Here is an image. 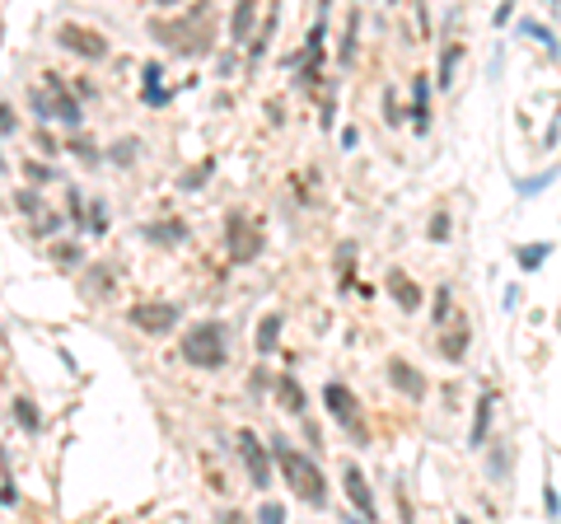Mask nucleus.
I'll use <instances>...</instances> for the list:
<instances>
[{
    "mask_svg": "<svg viewBox=\"0 0 561 524\" xmlns=\"http://www.w3.org/2000/svg\"><path fill=\"white\" fill-rule=\"evenodd\" d=\"M271 459L280 464V473H285V482H290V491L300 496V501H309V506H323L327 501V482H323V473H318V464L309 454H300V449H290V445H271Z\"/></svg>",
    "mask_w": 561,
    "mask_h": 524,
    "instance_id": "nucleus-1",
    "label": "nucleus"
},
{
    "mask_svg": "<svg viewBox=\"0 0 561 524\" xmlns=\"http://www.w3.org/2000/svg\"><path fill=\"white\" fill-rule=\"evenodd\" d=\"M435 328H440V351H445V360L468 356V319H463V309L454 304V290L449 286L435 290Z\"/></svg>",
    "mask_w": 561,
    "mask_h": 524,
    "instance_id": "nucleus-2",
    "label": "nucleus"
},
{
    "mask_svg": "<svg viewBox=\"0 0 561 524\" xmlns=\"http://www.w3.org/2000/svg\"><path fill=\"white\" fill-rule=\"evenodd\" d=\"M183 360L197 370H220L224 365V328L220 324H192L183 333Z\"/></svg>",
    "mask_w": 561,
    "mask_h": 524,
    "instance_id": "nucleus-3",
    "label": "nucleus"
},
{
    "mask_svg": "<svg viewBox=\"0 0 561 524\" xmlns=\"http://www.w3.org/2000/svg\"><path fill=\"white\" fill-rule=\"evenodd\" d=\"M56 43H66L70 52H80V56H108V38L99 33V28H85V23H61L56 28Z\"/></svg>",
    "mask_w": 561,
    "mask_h": 524,
    "instance_id": "nucleus-4",
    "label": "nucleus"
},
{
    "mask_svg": "<svg viewBox=\"0 0 561 524\" xmlns=\"http://www.w3.org/2000/svg\"><path fill=\"white\" fill-rule=\"evenodd\" d=\"M131 324L141 328V333H168V328L178 324V304H168V300L131 304Z\"/></svg>",
    "mask_w": 561,
    "mask_h": 524,
    "instance_id": "nucleus-5",
    "label": "nucleus"
},
{
    "mask_svg": "<svg viewBox=\"0 0 561 524\" xmlns=\"http://www.w3.org/2000/svg\"><path fill=\"white\" fill-rule=\"evenodd\" d=\"M239 459H244V469H248V478H253V487H271L267 449H262V440L253 431H239Z\"/></svg>",
    "mask_w": 561,
    "mask_h": 524,
    "instance_id": "nucleus-6",
    "label": "nucleus"
},
{
    "mask_svg": "<svg viewBox=\"0 0 561 524\" xmlns=\"http://www.w3.org/2000/svg\"><path fill=\"white\" fill-rule=\"evenodd\" d=\"M229 253H234V262H248L262 253V230L244 215H229Z\"/></svg>",
    "mask_w": 561,
    "mask_h": 524,
    "instance_id": "nucleus-7",
    "label": "nucleus"
},
{
    "mask_svg": "<svg viewBox=\"0 0 561 524\" xmlns=\"http://www.w3.org/2000/svg\"><path fill=\"white\" fill-rule=\"evenodd\" d=\"M342 487H347L351 506L360 510V520H374V496H370V482H365V473H360L356 464H347V469H342Z\"/></svg>",
    "mask_w": 561,
    "mask_h": 524,
    "instance_id": "nucleus-8",
    "label": "nucleus"
},
{
    "mask_svg": "<svg viewBox=\"0 0 561 524\" xmlns=\"http://www.w3.org/2000/svg\"><path fill=\"white\" fill-rule=\"evenodd\" d=\"M43 80H47V94H52V117H61L70 132H80V122H85V117H80V103L66 94L61 75H43Z\"/></svg>",
    "mask_w": 561,
    "mask_h": 524,
    "instance_id": "nucleus-9",
    "label": "nucleus"
},
{
    "mask_svg": "<svg viewBox=\"0 0 561 524\" xmlns=\"http://www.w3.org/2000/svg\"><path fill=\"white\" fill-rule=\"evenodd\" d=\"M323 402H327V412H332L337 422L356 426L360 407H356V398H351V389H347V384H327V389H323Z\"/></svg>",
    "mask_w": 561,
    "mask_h": 524,
    "instance_id": "nucleus-10",
    "label": "nucleus"
},
{
    "mask_svg": "<svg viewBox=\"0 0 561 524\" xmlns=\"http://www.w3.org/2000/svg\"><path fill=\"white\" fill-rule=\"evenodd\" d=\"M388 380L407 393V398H421L426 393V380H421V370L407 365V360H388Z\"/></svg>",
    "mask_w": 561,
    "mask_h": 524,
    "instance_id": "nucleus-11",
    "label": "nucleus"
},
{
    "mask_svg": "<svg viewBox=\"0 0 561 524\" xmlns=\"http://www.w3.org/2000/svg\"><path fill=\"white\" fill-rule=\"evenodd\" d=\"M548 257H552V244H548V239H538V244H519L515 248V267L519 272H538Z\"/></svg>",
    "mask_w": 561,
    "mask_h": 524,
    "instance_id": "nucleus-12",
    "label": "nucleus"
},
{
    "mask_svg": "<svg viewBox=\"0 0 561 524\" xmlns=\"http://www.w3.org/2000/svg\"><path fill=\"white\" fill-rule=\"evenodd\" d=\"M491 412H496V393H482V398H477V417H472V431H468L472 445H482V440H486V431H491Z\"/></svg>",
    "mask_w": 561,
    "mask_h": 524,
    "instance_id": "nucleus-13",
    "label": "nucleus"
},
{
    "mask_svg": "<svg viewBox=\"0 0 561 524\" xmlns=\"http://www.w3.org/2000/svg\"><path fill=\"white\" fill-rule=\"evenodd\" d=\"M388 290L398 295V304H403V309H421V286H416L412 277L393 272V277H388Z\"/></svg>",
    "mask_w": 561,
    "mask_h": 524,
    "instance_id": "nucleus-14",
    "label": "nucleus"
},
{
    "mask_svg": "<svg viewBox=\"0 0 561 524\" xmlns=\"http://www.w3.org/2000/svg\"><path fill=\"white\" fill-rule=\"evenodd\" d=\"M426 94H430V80L416 75L412 80V122H416V132H426V127H430V117H426Z\"/></svg>",
    "mask_w": 561,
    "mask_h": 524,
    "instance_id": "nucleus-15",
    "label": "nucleus"
},
{
    "mask_svg": "<svg viewBox=\"0 0 561 524\" xmlns=\"http://www.w3.org/2000/svg\"><path fill=\"white\" fill-rule=\"evenodd\" d=\"M146 239H155V244H183V239H187V225L183 220H159V225L146 230Z\"/></svg>",
    "mask_w": 561,
    "mask_h": 524,
    "instance_id": "nucleus-16",
    "label": "nucleus"
},
{
    "mask_svg": "<svg viewBox=\"0 0 561 524\" xmlns=\"http://www.w3.org/2000/svg\"><path fill=\"white\" fill-rule=\"evenodd\" d=\"M276 337H280V314H262V324H258V351H276Z\"/></svg>",
    "mask_w": 561,
    "mask_h": 524,
    "instance_id": "nucleus-17",
    "label": "nucleus"
},
{
    "mask_svg": "<svg viewBox=\"0 0 561 524\" xmlns=\"http://www.w3.org/2000/svg\"><path fill=\"white\" fill-rule=\"evenodd\" d=\"M14 422H19L23 431H43V417H38L33 398H14Z\"/></svg>",
    "mask_w": 561,
    "mask_h": 524,
    "instance_id": "nucleus-18",
    "label": "nucleus"
},
{
    "mask_svg": "<svg viewBox=\"0 0 561 524\" xmlns=\"http://www.w3.org/2000/svg\"><path fill=\"white\" fill-rule=\"evenodd\" d=\"M276 393H280V398H285V407H290V412H304V393H300V384H295L290 375H280Z\"/></svg>",
    "mask_w": 561,
    "mask_h": 524,
    "instance_id": "nucleus-19",
    "label": "nucleus"
},
{
    "mask_svg": "<svg viewBox=\"0 0 561 524\" xmlns=\"http://www.w3.org/2000/svg\"><path fill=\"white\" fill-rule=\"evenodd\" d=\"M552 178H557V169H548V173H538V178H515V188H519V197H538Z\"/></svg>",
    "mask_w": 561,
    "mask_h": 524,
    "instance_id": "nucleus-20",
    "label": "nucleus"
},
{
    "mask_svg": "<svg viewBox=\"0 0 561 524\" xmlns=\"http://www.w3.org/2000/svg\"><path fill=\"white\" fill-rule=\"evenodd\" d=\"M211 169H215V164H211V159H202V164H197V169H187V173H183V183H178V188H183V192H192V188H202V183H206V178H211Z\"/></svg>",
    "mask_w": 561,
    "mask_h": 524,
    "instance_id": "nucleus-21",
    "label": "nucleus"
},
{
    "mask_svg": "<svg viewBox=\"0 0 561 524\" xmlns=\"http://www.w3.org/2000/svg\"><path fill=\"white\" fill-rule=\"evenodd\" d=\"M519 28H524V33H533V38H543V43H548V52H552V56L561 52V47H557V33H552V28H543L538 19H524V23H519Z\"/></svg>",
    "mask_w": 561,
    "mask_h": 524,
    "instance_id": "nucleus-22",
    "label": "nucleus"
},
{
    "mask_svg": "<svg viewBox=\"0 0 561 524\" xmlns=\"http://www.w3.org/2000/svg\"><path fill=\"white\" fill-rule=\"evenodd\" d=\"M258 524H285V510H280V501H262V506H258Z\"/></svg>",
    "mask_w": 561,
    "mask_h": 524,
    "instance_id": "nucleus-23",
    "label": "nucleus"
},
{
    "mask_svg": "<svg viewBox=\"0 0 561 524\" xmlns=\"http://www.w3.org/2000/svg\"><path fill=\"white\" fill-rule=\"evenodd\" d=\"M94 230V235H103V230H108V206H103V201H94L89 206V220H85Z\"/></svg>",
    "mask_w": 561,
    "mask_h": 524,
    "instance_id": "nucleus-24",
    "label": "nucleus"
},
{
    "mask_svg": "<svg viewBox=\"0 0 561 524\" xmlns=\"http://www.w3.org/2000/svg\"><path fill=\"white\" fill-rule=\"evenodd\" d=\"M248 23H253V5H239V10H234V38H239V43L248 38Z\"/></svg>",
    "mask_w": 561,
    "mask_h": 524,
    "instance_id": "nucleus-25",
    "label": "nucleus"
},
{
    "mask_svg": "<svg viewBox=\"0 0 561 524\" xmlns=\"http://www.w3.org/2000/svg\"><path fill=\"white\" fill-rule=\"evenodd\" d=\"M14 201H19V211H23V215H38V211H43V201H38V192H28V188H23Z\"/></svg>",
    "mask_w": 561,
    "mask_h": 524,
    "instance_id": "nucleus-26",
    "label": "nucleus"
},
{
    "mask_svg": "<svg viewBox=\"0 0 561 524\" xmlns=\"http://www.w3.org/2000/svg\"><path fill=\"white\" fill-rule=\"evenodd\" d=\"M454 61H459V47H449L445 61H440V85H449V75H454Z\"/></svg>",
    "mask_w": 561,
    "mask_h": 524,
    "instance_id": "nucleus-27",
    "label": "nucleus"
},
{
    "mask_svg": "<svg viewBox=\"0 0 561 524\" xmlns=\"http://www.w3.org/2000/svg\"><path fill=\"white\" fill-rule=\"evenodd\" d=\"M52 257H56V262H80V248L75 244H56Z\"/></svg>",
    "mask_w": 561,
    "mask_h": 524,
    "instance_id": "nucleus-28",
    "label": "nucleus"
},
{
    "mask_svg": "<svg viewBox=\"0 0 561 524\" xmlns=\"http://www.w3.org/2000/svg\"><path fill=\"white\" fill-rule=\"evenodd\" d=\"M70 150H75L80 159H99V150H94V145L85 141V136H75V141H70Z\"/></svg>",
    "mask_w": 561,
    "mask_h": 524,
    "instance_id": "nucleus-29",
    "label": "nucleus"
},
{
    "mask_svg": "<svg viewBox=\"0 0 561 524\" xmlns=\"http://www.w3.org/2000/svg\"><path fill=\"white\" fill-rule=\"evenodd\" d=\"M543 501H548V515L557 520V515H561V501H557V487H552V482L543 487Z\"/></svg>",
    "mask_w": 561,
    "mask_h": 524,
    "instance_id": "nucleus-30",
    "label": "nucleus"
},
{
    "mask_svg": "<svg viewBox=\"0 0 561 524\" xmlns=\"http://www.w3.org/2000/svg\"><path fill=\"white\" fill-rule=\"evenodd\" d=\"M430 239H449V215H435V220H430Z\"/></svg>",
    "mask_w": 561,
    "mask_h": 524,
    "instance_id": "nucleus-31",
    "label": "nucleus"
},
{
    "mask_svg": "<svg viewBox=\"0 0 561 524\" xmlns=\"http://www.w3.org/2000/svg\"><path fill=\"white\" fill-rule=\"evenodd\" d=\"M0 132H5V136L14 132V108H10V103H0Z\"/></svg>",
    "mask_w": 561,
    "mask_h": 524,
    "instance_id": "nucleus-32",
    "label": "nucleus"
},
{
    "mask_svg": "<svg viewBox=\"0 0 561 524\" xmlns=\"http://www.w3.org/2000/svg\"><path fill=\"white\" fill-rule=\"evenodd\" d=\"M23 169H28V178H38V183H47V178H52V169H47V164H33V159H28Z\"/></svg>",
    "mask_w": 561,
    "mask_h": 524,
    "instance_id": "nucleus-33",
    "label": "nucleus"
},
{
    "mask_svg": "<svg viewBox=\"0 0 561 524\" xmlns=\"http://www.w3.org/2000/svg\"><path fill=\"white\" fill-rule=\"evenodd\" d=\"M117 159H122V164H126V159H136V141H122V145H117Z\"/></svg>",
    "mask_w": 561,
    "mask_h": 524,
    "instance_id": "nucleus-34",
    "label": "nucleus"
},
{
    "mask_svg": "<svg viewBox=\"0 0 561 524\" xmlns=\"http://www.w3.org/2000/svg\"><path fill=\"white\" fill-rule=\"evenodd\" d=\"M215 524H248V520H244V510H224Z\"/></svg>",
    "mask_w": 561,
    "mask_h": 524,
    "instance_id": "nucleus-35",
    "label": "nucleus"
},
{
    "mask_svg": "<svg viewBox=\"0 0 561 524\" xmlns=\"http://www.w3.org/2000/svg\"><path fill=\"white\" fill-rule=\"evenodd\" d=\"M164 99H168V94L159 90V85H150V90H146V103H164Z\"/></svg>",
    "mask_w": 561,
    "mask_h": 524,
    "instance_id": "nucleus-36",
    "label": "nucleus"
},
{
    "mask_svg": "<svg viewBox=\"0 0 561 524\" xmlns=\"http://www.w3.org/2000/svg\"><path fill=\"white\" fill-rule=\"evenodd\" d=\"M459 524H472V520H468V515H463V520H459Z\"/></svg>",
    "mask_w": 561,
    "mask_h": 524,
    "instance_id": "nucleus-37",
    "label": "nucleus"
},
{
    "mask_svg": "<svg viewBox=\"0 0 561 524\" xmlns=\"http://www.w3.org/2000/svg\"><path fill=\"white\" fill-rule=\"evenodd\" d=\"M351 524H356V520H351Z\"/></svg>",
    "mask_w": 561,
    "mask_h": 524,
    "instance_id": "nucleus-38",
    "label": "nucleus"
}]
</instances>
